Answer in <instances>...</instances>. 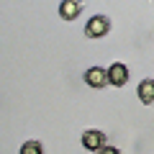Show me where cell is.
Listing matches in <instances>:
<instances>
[{
    "mask_svg": "<svg viewBox=\"0 0 154 154\" xmlns=\"http://www.w3.org/2000/svg\"><path fill=\"white\" fill-rule=\"evenodd\" d=\"M98 154H121V149H118V146H108V144H105Z\"/></svg>",
    "mask_w": 154,
    "mask_h": 154,
    "instance_id": "cell-8",
    "label": "cell"
},
{
    "mask_svg": "<svg viewBox=\"0 0 154 154\" xmlns=\"http://www.w3.org/2000/svg\"><path fill=\"white\" fill-rule=\"evenodd\" d=\"M136 95L144 105H152L154 103V80H141L136 88Z\"/></svg>",
    "mask_w": 154,
    "mask_h": 154,
    "instance_id": "cell-6",
    "label": "cell"
},
{
    "mask_svg": "<svg viewBox=\"0 0 154 154\" xmlns=\"http://www.w3.org/2000/svg\"><path fill=\"white\" fill-rule=\"evenodd\" d=\"M82 0H62L59 3V16L62 21H75L80 13H82Z\"/></svg>",
    "mask_w": 154,
    "mask_h": 154,
    "instance_id": "cell-4",
    "label": "cell"
},
{
    "mask_svg": "<svg viewBox=\"0 0 154 154\" xmlns=\"http://www.w3.org/2000/svg\"><path fill=\"white\" fill-rule=\"evenodd\" d=\"M21 154H44V146L41 141H26L21 146Z\"/></svg>",
    "mask_w": 154,
    "mask_h": 154,
    "instance_id": "cell-7",
    "label": "cell"
},
{
    "mask_svg": "<svg viewBox=\"0 0 154 154\" xmlns=\"http://www.w3.org/2000/svg\"><path fill=\"white\" fill-rule=\"evenodd\" d=\"M82 146L90 149V152H100V149L105 146V134L98 131V128H88V131L82 134Z\"/></svg>",
    "mask_w": 154,
    "mask_h": 154,
    "instance_id": "cell-3",
    "label": "cell"
},
{
    "mask_svg": "<svg viewBox=\"0 0 154 154\" xmlns=\"http://www.w3.org/2000/svg\"><path fill=\"white\" fill-rule=\"evenodd\" d=\"M108 82L113 85V88H123V85L128 82V67L123 64V62H116V64L108 67Z\"/></svg>",
    "mask_w": 154,
    "mask_h": 154,
    "instance_id": "cell-2",
    "label": "cell"
},
{
    "mask_svg": "<svg viewBox=\"0 0 154 154\" xmlns=\"http://www.w3.org/2000/svg\"><path fill=\"white\" fill-rule=\"evenodd\" d=\"M85 82L90 88H105V85H110L108 82V69H103V67H90L85 72Z\"/></svg>",
    "mask_w": 154,
    "mask_h": 154,
    "instance_id": "cell-5",
    "label": "cell"
},
{
    "mask_svg": "<svg viewBox=\"0 0 154 154\" xmlns=\"http://www.w3.org/2000/svg\"><path fill=\"white\" fill-rule=\"evenodd\" d=\"M108 31H110V21L105 16H93L85 23V36L88 38H103L108 36Z\"/></svg>",
    "mask_w": 154,
    "mask_h": 154,
    "instance_id": "cell-1",
    "label": "cell"
}]
</instances>
